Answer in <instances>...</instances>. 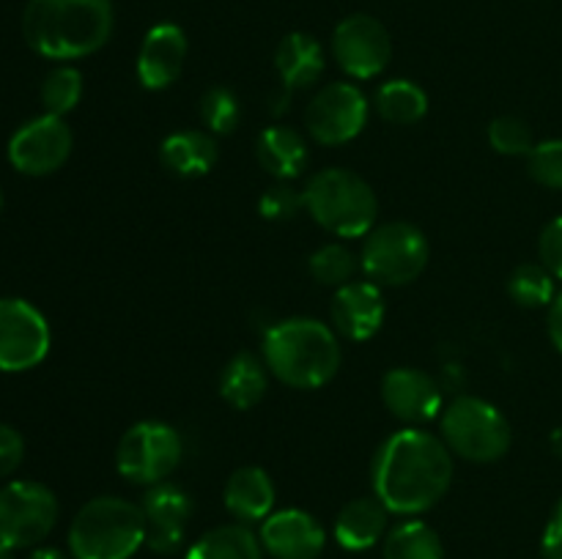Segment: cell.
Here are the masks:
<instances>
[{"label": "cell", "mask_w": 562, "mask_h": 559, "mask_svg": "<svg viewBox=\"0 0 562 559\" xmlns=\"http://www.w3.org/2000/svg\"><path fill=\"white\" fill-rule=\"evenodd\" d=\"M456 455L426 427H401L379 444L371 464L373 497L393 515L426 513L442 502L453 482Z\"/></svg>", "instance_id": "1"}, {"label": "cell", "mask_w": 562, "mask_h": 559, "mask_svg": "<svg viewBox=\"0 0 562 559\" xmlns=\"http://www.w3.org/2000/svg\"><path fill=\"white\" fill-rule=\"evenodd\" d=\"M115 27L113 0H27L22 36L49 60H77L99 53Z\"/></svg>", "instance_id": "2"}, {"label": "cell", "mask_w": 562, "mask_h": 559, "mask_svg": "<svg viewBox=\"0 0 562 559\" xmlns=\"http://www.w3.org/2000/svg\"><path fill=\"white\" fill-rule=\"evenodd\" d=\"M261 356L269 373L285 387L318 389L338 376L344 349L329 323L311 316H294L267 329Z\"/></svg>", "instance_id": "3"}, {"label": "cell", "mask_w": 562, "mask_h": 559, "mask_svg": "<svg viewBox=\"0 0 562 559\" xmlns=\"http://www.w3.org/2000/svg\"><path fill=\"white\" fill-rule=\"evenodd\" d=\"M302 201H305V212L311 214L313 223L340 239H362L376 228V192L355 170H318L307 179Z\"/></svg>", "instance_id": "4"}, {"label": "cell", "mask_w": 562, "mask_h": 559, "mask_svg": "<svg viewBox=\"0 0 562 559\" xmlns=\"http://www.w3.org/2000/svg\"><path fill=\"white\" fill-rule=\"evenodd\" d=\"M143 546H146L143 507L124 497L91 499L71 518V559H132Z\"/></svg>", "instance_id": "5"}, {"label": "cell", "mask_w": 562, "mask_h": 559, "mask_svg": "<svg viewBox=\"0 0 562 559\" xmlns=\"http://www.w3.org/2000/svg\"><path fill=\"white\" fill-rule=\"evenodd\" d=\"M439 436L453 455L470 464H497L508 455L514 431L492 400L459 395L439 414Z\"/></svg>", "instance_id": "6"}, {"label": "cell", "mask_w": 562, "mask_h": 559, "mask_svg": "<svg viewBox=\"0 0 562 559\" xmlns=\"http://www.w3.org/2000/svg\"><path fill=\"white\" fill-rule=\"evenodd\" d=\"M431 244L417 225L395 219V223L376 225L366 236L360 252V269L376 285L401 288L409 285L426 272Z\"/></svg>", "instance_id": "7"}, {"label": "cell", "mask_w": 562, "mask_h": 559, "mask_svg": "<svg viewBox=\"0 0 562 559\" xmlns=\"http://www.w3.org/2000/svg\"><path fill=\"white\" fill-rule=\"evenodd\" d=\"M184 442L173 425L159 420H143L126 427L115 447V469L126 482L157 486L165 482L181 464Z\"/></svg>", "instance_id": "8"}, {"label": "cell", "mask_w": 562, "mask_h": 559, "mask_svg": "<svg viewBox=\"0 0 562 559\" xmlns=\"http://www.w3.org/2000/svg\"><path fill=\"white\" fill-rule=\"evenodd\" d=\"M58 499L44 482L11 480L0 488V543L33 548L58 524Z\"/></svg>", "instance_id": "9"}, {"label": "cell", "mask_w": 562, "mask_h": 559, "mask_svg": "<svg viewBox=\"0 0 562 559\" xmlns=\"http://www.w3.org/2000/svg\"><path fill=\"white\" fill-rule=\"evenodd\" d=\"M371 113L366 91L355 82H327L305 107V129L322 146H346L362 135Z\"/></svg>", "instance_id": "10"}, {"label": "cell", "mask_w": 562, "mask_h": 559, "mask_svg": "<svg viewBox=\"0 0 562 559\" xmlns=\"http://www.w3.org/2000/svg\"><path fill=\"white\" fill-rule=\"evenodd\" d=\"M53 345V332L31 301L0 299V373H25L42 365Z\"/></svg>", "instance_id": "11"}, {"label": "cell", "mask_w": 562, "mask_h": 559, "mask_svg": "<svg viewBox=\"0 0 562 559\" xmlns=\"http://www.w3.org/2000/svg\"><path fill=\"white\" fill-rule=\"evenodd\" d=\"M71 148H75V135H71L66 118L44 113L22 124L11 135L9 162L16 173L42 179L69 162Z\"/></svg>", "instance_id": "12"}, {"label": "cell", "mask_w": 562, "mask_h": 559, "mask_svg": "<svg viewBox=\"0 0 562 559\" xmlns=\"http://www.w3.org/2000/svg\"><path fill=\"white\" fill-rule=\"evenodd\" d=\"M333 58L355 80H373L393 60V38L371 14H349L333 31Z\"/></svg>", "instance_id": "13"}, {"label": "cell", "mask_w": 562, "mask_h": 559, "mask_svg": "<svg viewBox=\"0 0 562 559\" xmlns=\"http://www.w3.org/2000/svg\"><path fill=\"white\" fill-rule=\"evenodd\" d=\"M382 403L406 427H420L442 414V389L420 367H393L382 376Z\"/></svg>", "instance_id": "14"}, {"label": "cell", "mask_w": 562, "mask_h": 559, "mask_svg": "<svg viewBox=\"0 0 562 559\" xmlns=\"http://www.w3.org/2000/svg\"><path fill=\"white\" fill-rule=\"evenodd\" d=\"M143 518H146V546L159 557L181 548L192 518L190 493L173 482H157L143 493Z\"/></svg>", "instance_id": "15"}, {"label": "cell", "mask_w": 562, "mask_h": 559, "mask_svg": "<svg viewBox=\"0 0 562 559\" xmlns=\"http://www.w3.org/2000/svg\"><path fill=\"white\" fill-rule=\"evenodd\" d=\"M263 554L272 559H318L327 546V532L322 521L300 507L274 510L267 521H261Z\"/></svg>", "instance_id": "16"}, {"label": "cell", "mask_w": 562, "mask_h": 559, "mask_svg": "<svg viewBox=\"0 0 562 559\" xmlns=\"http://www.w3.org/2000/svg\"><path fill=\"white\" fill-rule=\"evenodd\" d=\"M384 316H387V301H384L382 285L371 280H351L349 285L335 290L329 301V323L338 338L351 340V343L376 338Z\"/></svg>", "instance_id": "17"}, {"label": "cell", "mask_w": 562, "mask_h": 559, "mask_svg": "<svg viewBox=\"0 0 562 559\" xmlns=\"http://www.w3.org/2000/svg\"><path fill=\"white\" fill-rule=\"evenodd\" d=\"M190 53L187 33L176 22H159L143 36L137 49V82L146 91H165L181 77Z\"/></svg>", "instance_id": "18"}, {"label": "cell", "mask_w": 562, "mask_h": 559, "mask_svg": "<svg viewBox=\"0 0 562 559\" xmlns=\"http://www.w3.org/2000/svg\"><path fill=\"white\" fill-rule=\"evenodd\" d=\"M274 482L267 469L261 466H241L225 480L223 502L231 518L239 524H261L274 513Z\"/></svg>", "instance_id": "19"}, {"label": "cell", "mask_w": 562, "mask_h": 559, "mask_svg": "<svg viewBox=\"0 0 562 559\" xmlns=\"http://www.w3.org/2000/svg\"><path fill=\"white\" fill-rule=\"evenodd\" d=\"M324 66H327V55H324L322 42L311 33H289L274 49V71L280 77V85L285 88V96L316 85L324 75Z\"/></svg>", "instance_id": "20"}, {"label": "cell", "mask_w": 562, "mask_h": 559, "mask_svg": "<svg viewBox=\"0 0 562 559\" xmlns=\"http://www.w3.org/2000/svg\"><path fill=\"white\" fill-rule=\"evenodd\" d=\"M390 524V510L376 497L351 499L335 515V540L346 551H368L384 540Z\"/></svg>", "instance_id": "21"}, {"label": "cell", "mask_w": 562, "mask_h": 559, "mask_svg": "<svg viewBox=\"0 0 562 559\" xmlns=\"http://www.w3.org/2000/svg\"><path fill=\"white\" fill-rule=\"evenodd\" d=\"M217 140L206 129H179L159 142V162L179 179H201L217 164Z\"/></svg>", "instance_id": "22"}, {"label": "cell", "mask_w": 562, "mask_h": 559, "mask_svg": "<svg viewBox=\"0 0 562 559\" xmlns=\"http://www.w3.org/2000/svg\"><path fill=\"white\" fill-rule=\"evenodd\" d=\"M269 387V367L263 356L250 354V351H239L225 362L223 373H220V398L236 411H250L258 406L267 395Z\"/></svg>", "instance_id": "23"}, {"label": "cell", "mask_w": 562, "mask_h": 559, "mask_svg": "<svg viewBox=\"0 0 562 559\" xmlns=\"http://www.w3.org/2000/svg\"><path fill=\"white\" fill-rule=\"evenodd\" d=\"M256 157L269 175L278 181H291L305 170L307 142L294 126L272 124L258 135Z\"/></svg>", "instance_id": "24"}, {"label": "cell", "mask_w": 562, "mask_h": 559, "mask_svg": "<svg viewBox=\"0 0 562 559\" xmlns=\"http://www.w3.org/2000/svg\"><path fill=\"white\" fill-rule=\"evenodd\" d=\"M187 559H263V546L250 526L234 521L203 532L190 546Z\"/></svg>", "instance_id": "25"}, {"label": "cell", "mask_w": 562, "mask_h": 559, "mask_svg": "<svg viewBox=\"0 0 562 559\" xmlns=\"http://www.w3.org/2000/svg\"><path fill=\"white\" fill-rule=\"evenodd\" d=\"M373 107L387 124L412 126L426 118L428 113V93L420 82L406 80V77H393L384 80L373 93Z\"/></svg>", "instance_id": "26"}, {"label": "cell", "mask_w": 562, "mask_h": 559, "mask_svg": "<svg viewBox=\"0 0 562 559\" xmlns=\"http://www.w3.org/2000/svg\"><path fill=\"white\" fill-rule=\"evenodd\" d=\"M384 559H445L442 537L437 535L431 524L415 518H406L395 524L382 540Z\"/></svg>", "instance_id": "27"}, {"label": "cell", "mask_w": 562, "mask_h": 559, "mask_svg": "<svg viewBox=\"0 0 562 559\" xmlns=\"http://www.w3.org/2000/svg\"><path fill=\"white\" fill-rule=\"evenodd\" d=\"M307 272L316 280L318 285H327V288H344L355 280V274L360 272V255L349 250L340 241H329L322 244L318 250L311 252L307 258Z\"/></svg>", "instance_id": "28"}, {"label": "cell", "mask_w": 562, "mask_h": 559, "mask_svg": "<svg viewBox=\"0 0 562 559\" xmlns=\"http://www.w3.org/2000/svg\"><path fill=\"white\" fill-rule=\"evenodd\" d=\"M508 296L519 307L527 310H538V307H549L558 296L554 290V277L543 263H521L510 272L508 277Z\"/></svg>", "instance_id": "29"}, {"label": "cell", "mask_w": 562, "mask_h": 559, "mask_svg": "<svg viewBox=\"0 0 562 559\" xmlns=\"http://www.w3.org/2000/svg\"><path fill=\"white\" fill-rule=\"evenodd\" d=\"M82 99V71L77 66H55L42 82V104L44 113L49 115H66L80 104Z\"/></svg>", "instance_id": "30"}, {"label": "cell", "mask_w": 562, "mask_h": 559, "mask_svg": "<svg viewBox=\"0 0 562 559\" xmlns=\"http://www.w3.org/2000/svg\"><path fill=\"white\" fill-rule=\"evenodd\" d=\"M201 121L206 126V132H212L214 137H225L239 126L241 121V102L231 88L225 85H212L201 96Z\"/></svg>", "instance_id": "31"}, {"label": "cell", "mask_w": 562, "mask_h": 559, "mask_svg": "<svg viewBox=\"0 0 562 559\" xmlns=\"http://www.w3.org/2000/svg\"><path fill=\"white\" fill-rule=\"evenodd\" d=\"M488 146L503 157H530L536 140H532V129L527 126V121L516 118V115H497L488 124Z\"/></svg>", "instance_id": "32"}, {"label": "cell", "mask_w": 562, "mask_h": 559, "mask_svg": "<svg viewBox=\"0 0 562 559\" xmlns=\"http://www.w3.org/2000/svg\"><path fill=\"white\" fill-rule=\"evenodd\" d=\"M527 170L547 190H562V137L536 142L527 157Z\"/></svg>", "instance_id": "33"}, {"label": "cell", "mask_w": 562, "mask_h": 559, "mask_svg": "<svg viewBox=\"0 0 562 559\" xmlns=\"http://www.w3.org/2000/svg\"><path fill=\"white\" fill-rule=\"evenodd\" d=\"M305 208L302 192L294 190L289 181H278L258 197V214L269 223H291Z\"/></svg>", "instance_id": "34"}, {"label": "cell", "mask_w": 562, "mask_h": 559, "mask_svg": "<svg viewBox=\"0 0 562 559\" xmlns=\"http://www.w3.org/2000/svg\"><path fill=\"white\" fill-rule=\"evenodd\" d=\"M538 258L549 269L554 280H562V217H554L547 223L538 239Z\"/></svg>", "instance_id": "35"}, {"label": "cell", "mask_w": 562, "mask_h": 559, "mask_svg": "<svg viewBox=\"0 0 562 559\" xmlns=\"http://www.w3.org/2000/svg\"><path fill=\"white\" fill-rule=\"evenodd\" d=\"M22 458H25V438L20 436V431L0 422V480L14 475Z\"/></svg>", "instance_id": "36"}, {"label": "cell", "mask_w": 562, "mask_h": 559, "mask_svg": "<svg viewBox=\"0 0 562 559\" xmlns=\"http://www.w3.org/2000/svg\"><path fill=\"white\" fill-rule=\"evenodd\" d=\"M541 551L543 559H562V499L558 502V507H554L547 529H543Z\"/></svg>", "instance_id": "37"}, {"label": "cell", "mask_w": 562, "mask_h": 559, "mask_svg": "<svg viewBox=\"0 0 562 559\" xmlns=\"http://www.w3.org/2000/svg\"><path fill=\"white\" fill-rule=\"evenodd\" d=\"M547 329H549V340H552V345L562 354V290L554 296L552 305H549Z\"/></svg>", "instance_id": "38"}, {"label": "cell", "mask_w": 562, "mask_h": 559, "mask_svg": "<svg viewBox=\"0 0 562 559\" xmlns=\"http://www.w3.org/2000/svg\"><path fill=\"white\" fill-rule=\"evenodd\" d=\"M27 559H69L60 548H36Z\"/></svg>", "instance_id": "39"}, {"label": "cell", "mask_w": 562, "mask_h": 559, "mask_svg": "<svg viewBox=\"0 0 562 559\" xmlns=\"http://www.w3.org/2000/svg\"><path fill=\"white\" fill-rule=\"evenodd\" d=\"M0 559H16V548L5 546V543H0Z\"/></svg>", "instance_id": "40"}, {"label": "cell", "mask_w": 562, "mask_h": 559, "mask_svg": "<svg viewBox=\"0 0 562 559\" xmlns=\"http://www.w3.org/2000/svg\"><path fill=\"white\" fill-rule=\"evenodd\" d=\"M554 449H558V453L562 455V431L554 433Z\"/></svg>", "instance_id": "41"}, {"label": "cell", "mask_w": 562, "mask_h": 559, "mask_svg": "<svg viewBox=\"0 0 562 559\" xmlns=\"http://www.w3.org/2000/svg\"><path fill=\"white\" fill-rule=\"evenodd\" d=\"M0 208H3V192H0Z\"/></svg>", "instance_id": "42"}]
</instances>
